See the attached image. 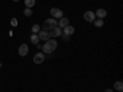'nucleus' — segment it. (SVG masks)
Here are the masks:
<instances>
[{
  "instance_id": "obj_7",
  "label": "nucleus",
  "mask_w": 123,
  "mask_h": 92,
  "mask_svg": "<svg viewBox=\"0 0 123 92\" xmlns=\"http://www.w3.org/2000/svg\"><path fill=\"white\" fill-rule=\"evenodd\" d=\"M27 53H28V46L26 43H22L18 47V55L25 57V55H27Z\"/></svg>"
},
{
  "instance_id": "obj_18",
  "label": "nucleus",
  "mask_w": 123,
  "mask_h": 92,
  "mask_svg": "<svg viewBox=\"0 0 123 92\" xmlns=\"http://www.w3.org/2000/svg\"><path fill=\"white\" fill-rule=\"evenodd\" d=\"M10 23H11V26H12V27H16V26H17V23H18V22H17V18H15V17H14V18H11Z\"/></svg>"
},
{
  "instance_id": "obj_21",
  "label": "nucleus",
  "mask_w": 123,
  "mask_h": 92,
  "mask_svg": "<svg viewBox=\"0 0 123 92\" xmlns=\"http://www.w3.org/2000/svg\"><path fill=\"white\" fill-rule=\"evenodd\" d=\"M14 1H18V0H14Z\"/></svg>"
},
{
  "instance_id": "obj_19",
  "label": "nucleus",
  "mask_w": 123,
  "mask_h": 92,
  "mask_svg": "<svg viewBox=\"0 0 123 92\" xmlns=\"http://www.w3.org/2000/svg\"><path fill=\"white\" fill-rule=\"evenodd\" d=\"M63 36H64V34H63ZM63 39H64V40H69V37H68V36H64Z\"/></svg>"
},
{
  "instance_id": "obj_2",
  "label": "nucleus",
  "mask_w": 123,
  "mask_h": 92,
  "mask_svg": "<svg viewBox=\"0 0 123 92\" xmlns=\"http://www.w3.org/2000/svg\"><path fill=\"white\" fill-rule=\"evenodd\" d=\"M58 26V22H57V20L55 18H48V20H46L44 21V23H43V29L44 31H49V29H52L53 27H57Z\"/></svg>"
},
{
  "instance_id": "obj_13",
  "label": "nucleus",
  "mask_w": 123,
  "mask_h": 92,
  "mask_svg": "<svg viewBox=\"0 0 123 92\" xmlns=\"http://www.w3.org/2000/svg\"><path fill=\"white\" fill-rule=\"evenodd\" d=\"M35 4H36V0H25V5H26V7H33L35 6Z\"/></svg>"
},
{
  "instance_id": "obj_17",
  "label": "nucleus",
  "mask_w": 123,
  "mask_h": 92,
  "mask_svg": "<svg viewBox=\"0 0 123 92\" xmlns=\"http://www.w3.org/2000/svg\"><path fill=\"white\" fill-rule=\"evenodd\" d=\"M41 31V26H38V25H33L32 26V32L33 33H38Z\"/></svg>"
},
{
  "instance_id": "obj_12",
  "label": "nucleus",
  "mask_w": 123,
  "mask_h": 92,
  "mask_svg": "<svg viewBox=\"0 0 123 92\" xmlns=\"http://www.w3.org/2000/svg\"><path fill=\"white\" fill-rule=\"evenodd\" d=\"M30 40H31V43H32V44H38V42H39V38H38V36L36 34V33H33L32 36H31L30 37Z\"/></svg>"
},
{
  "instance_id": "obj_14",
  "label": "nucleus",
  "mask_w": 123,
  "mask_h": 92,
  "mask_svg": "<svg viewBox=\"0 0 123 92\" xmlns=\"http://www.w3.org/2000/svg\"><path fill=\"white\" fill-rule=\"evenodd\" d=\"M115 88L117 91H122L123 90V82H122V81H116V82H115Z\"/></svg>"
},
{
  "instance_id": "obj_10",
  "label": "nucleus",
  "mask_w": 123,
  "mask_h": 92,
  "mask_svg": "<svg viewBox=\"0 0 123 92\" xmlns=\"http://www.w3.org/2000/svg\"><path fill=\"white\" fill-rule=\"evenodd\" d=\"M95 16H97V17H98V18H101V20H104V18L107 16V11H106L105 9H97V10H96Z\"/></svg>"
},
{
  "instance_id": "obj_6",
  "label": "nucleus",
  "mask_w": 123,
  "mask_h": 92,
  "mask_svg": "<svg viewBox=\"0 0 123 92\" xmlns=\"http://www.w3.org/2000/svg\"><path fill=\"white\" fill-rule=\"evenodd\" d=\"M84 18L86 20L87 22H94L96 20V16H95V12L94 11H86L84 14Z\"/></svg>"
},
{
  "instance_id": "obj_4",
  "label": "nucleus",
  "mask_w": 123,
  "mask_h": 92,
  "mask_svg": "<svg viewBox=\"0 0 123 92\" xmlns=\"http://www.w3.org/2000/svg\"><path fill=\"white\" fill-rule=\"evenodd\" d=\"M50 15L53 18H62L63 17V11L58 7H52L50 9Z\"/></svg>"
},
{
  "instance_id": "obj_8",
  "label": "nucleus",
  "mask_w": 123,
  "mask_h": 92,
  "mask_svg": "<svg viewBox=\"0 0 123 92\" xmlns=\"http://www.w3.org/2000/svg\"><path fill=\"white\" fill-rule=\"evenodd\" d=\"M62 31H63V34L64 36H71V34H74V32H75V28L73 27V26H67V27H64L63 29H62Z\"/></svg>"
},
{
  "instance_id": "obj_1",
  "label": "nucleus",
  "mask_w": 123,
  "mask_h": 92,
  "mask_svg": "<svg viewBox=\"0 0 123 92\" xmlns=\"http://www.w3.org/2000/svg\"><path fill=\"white\" fill-rule=\"evenodd\" d=\"M58 47V43H57V40L55 39H48L47 42L42 46V50H43V53L44 54H52L54 50L57 49Z\"/></svg>"
},
{
  "instance_id": "obj_15",
  "label": "nucleus",
  "mask_w": 123,
  "mask_h": 92,
  "mask_svg": "<svg viewBox=\"0 0 123 92\" xmlns=\"http://www.w3.org/2000/svg\"><path fill=\"white\" fill-rule=\"evenodd\" d=\"M94 25H95V27H102V26H104V20H101V18L95 20Z\"/></svg>"
},
{
  "instance_id": "obj_9",
  "label": "nucleus",
  "mask_w": 123,
  "mask_h": 92,
  "mask_svg": "<svg viewBox=\"0 0 123 92\" xmlns=\"http://www.w3.org/2000/svg\"><path fill=\"white\" fill-rule=\"evenodd\" d=\"M38 38L39 39H42V40H44V42H47V40L48 39H50V37H49V33H48V31H39V32H38Z\"/></svg>"
},
{
  "instance_id": "obj_5",
  "label": "nucleus",
  "mask_w": 123,
  "mask_h": 92,
  "mask_svg": "<svg viewBox=\"0 0 123 92\" xmlns=\"http://www.w3.org/2000/svg\"><path fill=\"white\" fill-rule=\"evenodd\" d=\"M44 59H46V54L44 53H37L33 57V63L41 64V63H43V61H44Z\"/></svg>"
},
{
  "instance_id": "obj_20",
  "label": "nucleus",
  "mask_w": 123,
  "mask_h": 92,
  "mask_svg": "<svg viewBox=\"0 0 123 92\" xmlns=\"http://www.w3.org/2000/svg\"><path fill=\"white\" fill-rule=\"evenodd\" d=\"M105 92H113V90H111V88H107Z\"/></svg>"
},
{
  "instance_id": "obj_3",
  "label": "nucleus",
  "mask_w": 123,
  "mask_h": 92,
  "mask_svg": "<svg viewBox=\"0 0 123 92\" xmlns=\"http://www.w3.org/2000/svg\"><path fill=\"white\" fill-rule=\"evenodd\" d=\"M48 33H49V37H60L63 34V31H62L60 27H53L52 29L48 31Z\"/></svg>"
},
{
  "instance_id": "obj_16",
  "label": "nucleus",
  "mask_w": 123,
  "mask_h": 92,
  "mask_svg": "<svg viewBox=\"0 0 123 92\" xmlns=\"http://www.w3.org/2000/svg\"><path fill=\"white\" fill-rule=\"evenodd\" d=\"M24 14H25V16H27V17H30V16H32V10H31L30 7H26L25 10H24Z\"/></svg>"
},
{
  "instance_id": "obj_22",
  "label": "nucleus",
  "mask_w": 123,
  "mask_h": 92,
  "mask_svg": "<svg viewBox=\"0 0 123 92\" xmlns=\"http://www.w3.org/2000/svg\"><path fill=\"white\" fill-rule=\"evenodd\" d=\"M119 92H122V91H119Z\"/></svg>"
},
{
  "instance_id": "obj_11",
  "label": "nucleus",
  "mask_w": 123,
  "mask_h": 92,
  "mask_svg": "<svg viewBox=\"0 0 123 92\" xmlns=\"http://www.w3.org/2000/svg\"><path fill=\"white\" fill-rule=\"evenodd\" d=\"M67 26H69V18H68V17H62V18H59L58 27L64 28V27H67Z\"/></svg>"
}]
</instances>
